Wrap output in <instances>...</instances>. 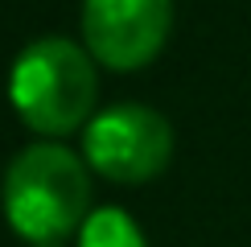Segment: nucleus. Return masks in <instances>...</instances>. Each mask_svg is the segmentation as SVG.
<instances>
[{"label":"nucleus","instance_id":"f257e3e1","mask_svg":"<svg viewBox=\"0 0 251 247\" xmlns=\"http://www.w3.org/2000/svg\"><path fill=\"white\" fill-rule=\"evenodd\" d=\"M4 219L29 243H58L87 222L91 177L70 148L29 144L4 169Z\"/></svg>","mask_w":251,"mask_h":247},{"label":"nucleus","instance_id":"f03ea898","mask_svg":"<svg viewBox=\"0 0 251 247\" xmlns=\"http://www.w3.org/2000/svg\"><path fill=\"white\" fill-rule=\"evenodd\" d=\"M95 91V58L70 37H37L8 70L13 111L41 136H70L78 124H91Z\"/></svg>","mask_w":251,"mask_h":247},{"label":"nucleus","instance_id":"7ed1b4c3","mask_svg":"<svg viewBox=\"0 0 251 247\" xmlns=\"http://www.w3.org/2000/svg\"><path fill=\"white\" fill-rule=\"evenodd\" d=\"M87 165L107 181H152L173 157V128L161 111L144 103H116L91 116L87 136Z\"/></svg>","mask_w":251,"mask_h":247},{"label":"nucleus","instance_id":"20e7f679","mask_svg":"<svg viewBox=\"0 0 251 247\" xmlns=\"http://www.w3.org/2000/svg\"><path fill=\"white\" fill-rule=\"evenodd\" d=\"M173 0H82V37L99 66L140 70L161 54Z\"/></svg>","mask_w":251,"mask_h":247},{"label":"nucleus","instance_id":"39448f33","mask_svg":"<svg viewBox=\"0 0 251 247\" xmlns=\"http://www.w3.org/2000/svg\"><path fill=\"white\" fill-rule=\"evenodd\" d=\"M78 247H149L140 235V226L128 210L120 206H99L87 214V222L78 226Z\"/></svg>","mask_w":251,"mask_h":247},{"label":"nucleus","instance_id":"423d86ee","mask_svg":"<svg viewBox=\"0 0 251 247\" xmlns=\"http://www.w3.org/2000/svg\"><path fill=\"white\" fill-rule=\"evenodd\" d=\"M33 247H62V239H58V243H33Z\"/></svg>","mask_w":251,"mask_h":247}]
</instances>
